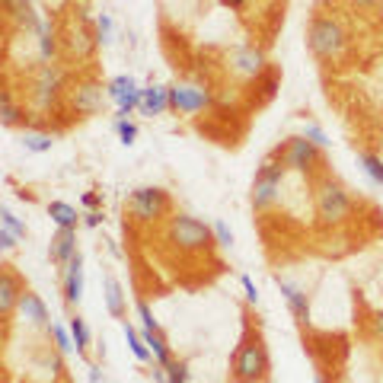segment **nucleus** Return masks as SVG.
I'll return each mask as SVG.
<instances>
[{
	"label": "nucleus",
	"mask_w": 383,
	"mask_h": 383,
	"mask_svg": "<svg viewBox=\"0 0 383 383\" xmlns=\"http://www.w3.org/2000/svg\"><path fill=\"white\" fill-rule=\"evenodd\" d=\"M93 32H96V42L99 45H112L115 38V23L109 13H99L96 20H93Z\"/></svg>",
	"instance_id": "7c9ffc66"
},
{
	"label": "nucleus",
	"mask_w": 383,
	"mask_h": 383,
	"mask_svg": "<svg viewBox=\"0 0 383 383\" xmlns=\"http://www.w3.org/2000/svg\"><path fill=\"white\" fill-rule=\"evenodd\" d=\"M166 240L186 255L211 253V249L218 246V240H214V227L204 224V220H198V218H192V214H173V218L166 220Z\"/></svg>",
	"instance_id": "20e7f679"
},
{
	"label": "nucleus",
	"mask_w": 383,
	"mask_h": 383,
	"mask_svg": "<svg viewBox=\"0 0 383 383\" xmlns=\"http://www.w3.org/2000/svg\"><path fill=\"white\" fill-rule=\"evenodd\" d=\"M48 336H52V342H54V352H61V354H70L77 348L74 336H70V326L52 323V326H48Z\"/></svg>",
	"instance_id": "c85d7f7f"
},
{
	"label": "nucleus",
	"mask_w": 383,
	"mask_h": 383,
	"mask_svg": "<svg viewBox=\"0 0 383 383\" xmlns=\"http://www.w3.org/2000/svg\"><path fill=\"white\" fill-rule=\"evenodd\" d=\"M20 243H23V240H20L16 233H10L7 227H0V249H3V253H13Z\"/></svg>",
	"instance_id": "58836bf2"
},
{
	"label": "nucleus",
	"mask_w": 383,
	"mask_h": 383,
	"mask_svg": "<svg viewBox=\"0 0 383 383\" xmlns=\"http://www.w3.org/2000/svg\"><path fill=\"white\" fill-rule=\"evenodd\" d=\"M23 291H26V285L13 271V265H3V269H0V316H3V320H13L16 316Z\"/></svg>",
	"instance_id": "f8f14e48"
},
{
	"label": "nucleus",
	"mask_w": 383,
	"mask_h": 383,
	"mask_svg": "<svg viewBox=\"0 0 383 383\" xmlns=\"http://www.w3.org/2000/svg\"><path fill=\"white\" fill-rule=\"evenodd\" d=\"M0 227H7V230L16 233L20 240H26V236H29V227L16 218V211L10 208V204H0Z\"/></svg>",
	"instance_id": "c756f323"
},
{
	"label": "nucleus",
	"mask_w": 383,
	"mask_h": 383,
	"mask_svg": "<svg viewBox=\"0 0 383 383\" xmlns=\"http://www.w3.org/2000/svg\"><path fill=\"white\" fill-rule=\"evenodd\" d=\"M374 336L383 338V310H377L374 313Z\"/></svg>",
	"instance_id": "37998d69"
},
{
	"label": "nucleus",
	"mask_w": 383,
	"mask_h": 383,
	"mask_svg": "<svg viewBox=\"0 0 383 383\" xmlns=\"http://www.w3.org/2000/svg\"><path fill=\"white\" fill-rule=\"evenodd\" d=\"M90 383H105V377L99 374V368H90Z\"/></svg>",
	"instance_id": "49530a36"
},
{
	"label": "nucleus",
	"mask_w": 383,
	"mask_h": 383,
	"mask_svg": "<svg viewBox=\"0 0 383 383\" xmlns=\"http://www.w3.org/2000/svg\"><path fill=\"white\" fill-rule=\"evenodd\" d=\"M301 135L307 137V141H313L316 147H320V151H326V147H329V144H332V141H329V135H326V131H323V128H320V125H316V121H307Z\"/></svg>",
	"instance_id": "72a5a7b5"
},
{
	"label": "nucleus",
	"mask_w": 383,
	"mask_h": 383,
	"mask_svg": "<svg viewBox=\"0 0 383 383\" xmlns=\"http://www.w3.org/2000/svg\"><path fill=\"white\" fill-rule=\"evenodd\" d=\"M0 121H3L7 128H16V125H23L26 121V105L16 103L13 90L0 93Z\"/></svg>",
	"instance_id": "5701e85b"
},
{
	"label": "nucleus",
	"mask_w": 383,
	"mask_h": 383,
	"mask_svg": "<svg viewBox=\"0 0 383 383\" xmlns=\"http://www.w3.org/2000/svg\"><path fill=\"white\" fill-rule=\"evenodd\" d=\"M36 48H38V61L42 64H48V61H54L58 58V52H61V45H58V32H54V26L48 23H42V29L36 32Z\"/></svg>",
	"instance_id": "412c9836"
},
{
	"label": "nucleus",
	"mask_w": 383,
	"mask_h": 383,
	"mask_svg": "<svg viewBox=\"0 0 383 383\" xmlns=\"http://www.w3.org/2000/svg\"><path fill=\"white\" fill-rule=\"evenodd\" d=\"M278 153H281V160H285V166L294 170V173H313L316 166L323 163V151H320L313 141H307L303 135L287 137L278 147Z\"/></svg>",
	"instance_id": "9d476101"
},
{
	"label": "nucleus",
	"mask_w": 383,
	"mask_h": 383,
	"mask_svg": "<svg viewBox=\"0 0 383 383\" xmlns=\"http://www.w3.org/2000/svg\"><path fill=\"white\" fill-rule=\"evenodd\" d=\"M109 99V93H103V83L96 80H77L68 90V109L77 119H90V115L103 112V103Z\"/></svg>",
	"instance_id": "9b49d317"
},
{
	"label": "nucleus",
	"mask_w": 383,
	"mask_h": 383,
	"mask_svg": "<svg viewBox=\"0 0 383 383\" xmlns=\"http://www.w3.org/2000/svg\"><path fill=\"white\" fill-rule=\"evenodd\" d=\"M80 204H83L87 211H96V208H99V192H87V195L80 198Z\"/></svg>",
	"instance_id": "a19ab883"
},
{
	"label": "nucleus",
	"mask_w": 383,
	"mask_h": 383,
	"mask_svg": "<svg viewBox=\"0 0 383 383\" xmlns=\"http://www.w3.org/2000/svg\"><path fill=\"white\" fill-rule=\"evenodd\" d=\"M64 45H68V52L74 54L77 61H90L93 52L99 48V42H96V32L87 29V20H80V23L70 26L68 42H64Z\"/></svg>",
	"instance_id": "dca6fc26"
},
{
	"label": "nucleus",
	"mask_w": 383,
	"mask_h": 383,
	"mask_svg": "<svg viewBox=\"0 0 383 383\" xmlns=\"http://www.w3.org/2000/svg\"><path fill=\"white\" fill-rule=\"evenodd\" d=\"M151 374H153V383H170L166 380V368H160V364H153Z\"/></svg>",
	"instance_id": "a18cd8bd"
},
{
	"label": "nucleus",
	"mask_w": 383,
	"mask_h": 383,
	"mask_svg": "<svg viewBox=\"0 0 383 383\" xmlns=\"http://www.w3.org/2000/svg\"><path fill=\"white\" fill-rule=\"evenodd\" d=\"M103 301H105L109 316H115V320L125 316V291H121L115 275H103Z\"/></svg>",
	"instance_id": "aec40b11"
},
{
	"label": "nucleus",
	"mask_w": 383,
	"mask_h": 383,
	"mask_svg": "<svg viewBox=\"0 0 383 383\" xmlns=\"http://www.w3.org/2000/svg\"><path fill=\"white\" fill-rule=\"evenodd\" d=\"M227 70H230L236 80H259V77L269 74V58L259 45L253 42H240L227 52Z\"/></svg>",
	"instance_id": "1a4fd4ad"
},
{
	"label": "nucleus",
	"mask_w": 383,
	"mask_h": 383,
	"mask_svg": "<svg viewBox=\"0 0 383 383\" xmlns=\"http://www.w3.org/2000/svg\"><path fill=\"white\" fill-rule=\"evenodd\" d=\"M348 3H352L354 10H377V3H380V0H348Z\"/></svg>",
	"instance_id": "79ce46f5"
},
{
	"label": "nucleus",
	"mask_w": 383,
	"mask_h": 383,
	"mask_svg": "<svg viewBox=\"0 0 383 383\" xmlns=\"http://www.w3.org/2000/svg\"><path fill=\"white\" fill-rule=\"evenodd\" d=\"M144 342H147V348H151V354H153V364L166 368V364L173 361V352H170V342L163 338V332H160V329H144Z\"/></svg>",
	"instance_id": "393cba45"
},
{
	"label": "nucleus",
	"mask_w": 383,
	"mask_h": 383,
	"mask_svg": "<svg viewBox=\"0 0 383 383\" xmlns=\"http://www.w3.org/2000/svg\"><path fill=\"white\" fill-rule=\"evenodd\" d=\"M135 310H137V320H141L144 329H160V323L153 320V310L147 307V301H135Z\"/></svg>",
	"instance_id": "c9c22d12"
},
{
	"label": "nucleus",
	"mask_w": 383,
	"mask_h": 383,
	"mask_svg": "<svg viewBox=\"0 0 383 383\" xmlns=\"http://www.w3.org/2000/svg\"><path fill=\"white\" fill-rule=\"evenodd\" d=\"M173 202H170V192L160 186H137L131 188V195L125 202V211L131 214L135 224H157L170 214Z\"/></svg>",
	"instance_id": "0eeeda50"
},
{
	"label": "nucleus",
	"mask_w": 383,
	"mask_h": 383,
	"mask_svg": "<svg viewBox=\"0 0 383 383\" xmlns=\"http://www.w3.org/2000/svg\"><path fill=\"white\" fill-rule=\"evenodd\" d=\"M211 227H214V240H218V246L230 249L233 246V230H230V227H227L224 220H214Z\"/></svg>",
	"instance_id": "e433bc0d"
},
{
	"label": "nucleus",
	"mask_w": 383,
	"mask_h": 383,
	"mask_svg": "<svg viewBox=\"0 0 383 383\" xmlns=\"http://www.w3.org/2000/svg\"><path fill=\"white\" fill-rule=\"evenodd\" d=\"M141 87H137V80L131 74H119V77H112V80L105 83V93H109V99H112L115 105L121 103V99H128L131 93H137Z\"/></svg>",
	"instance_id": "a878e982"
},
{
	"label": "nucleus",
	"mask_w": 383,
	"mask_h": 383,
	"mask_svg": "<svg viewBox=\"0 0 383 383\" xmlns=\"http://www.w3.org/2000/svg\"><path fill=\"white\" fill-rule=\"evenodd\" d=\"M48 218H52V224L64 227V230H77L83 224V214H77V208L68 202H48Z\"/></svg>",
	"instance_id": "4be33fe9"
},
{
	"label": "nucleus",
	"mask_w": 383,
	"mask_h": 383,
	"mask_svg": "<svg viewBox=\"0 0 383 383\" xmlns=\"http://www.w3.org/2000/svg\"><path fill=\"white\" fill-rule=\"evenodd\" d=\"M358 166H361V173L368 176L374 186H383V157H380V153L361 151L358 153Z\"/></svg>",
	"instance_id": "bb28decb"
},
{
	"label": "nucleus",
	"mask_w": 383,
	"mask_h": 383,
	"mask_svg": "<svg viewBox=\"0 0 383 383\" xmlns=\"http://www.w3.org/2000/svg\"><path fill=\"white\" fill-rule=\"evenodd\" d=\"M214 90L208 83H173L170 87V112L176 115H198L214 105Z\"/></svg>",
	"instance_id": "6e6552de"
},
{
	"label": "nucleus",
	"mask_w": 383,
	"mask_h": 383,
	"mask_svg": "<svg viewBox=\"0 0 383 383\" xmlns=\"http://www.w3.org/2000/svg\"><path fill=\"white\" fill-rule=\"evenodd\" d=\"M61 383H70V380H61Z\"/></svg>",
	"instance_id": "09e8293b"
},
{
	"label": "nucleus",
	"mask_w": 383,
	"mask_h": 383,
	"mask_svg": "<svg viewBox=\"0 0 383 383\" xmlns=\"http://www.w3.org/2000/svg\"><path fill=\"white\" fill-rule=\"evenodd\" d=\"M103 224V211H87V214H83V227H90V230H96V227Z\"/></svg>",
	"instance_id": "ea45409f"
},
{
	"label": "nucleus",
	"mask_w": 383,
	"mask_h": 383,
	"mask_svg": "<svg viewBox=\"0 0 383 383\" xmlns=\"http://www.w3.org/2000/svg\"><path fill=\"white\" fill-rule=\"evenodd\" d=\"M61 291H64V303L77 307L83 301V255L77 253L68 265H64V275H61Z\"/></svg>",
	"instance_id": "2eb2a0df"
},
{
	"label": "nucleus",
	"mask_w": 383,
	"mask_h": 383,
	"mask_svg": "<svg viewBox=\"0 0 383 383\" xmlns=\"http://www.w3.org/2000/svg\"><path fill=\"white\" fill-rule=\"evenodd\" d=\"M23 147L29 153H48L54 147V135H52V131H26V135H23Z\"/></svg>",
	"instance_id": "cd10ccee"
},
{
	"label": "nucleus",
	"mask_w": 383,
	"mask_h": 383,
	"mask_svg": "<svg viewBox=\"0 0 383 383\" xmlns=\"http://www.w3.org/2000/svg\"><path fill=\"white\" fill-rule=\"evenodd\" d=\"M70 336H74V345H77V354H87V348H90V329H87V323H83L80 316H70Z\"/></svg>",
	"instance_id": "2f4dec72"
},
{
	"label": "nucleus",
	"mask_w": 383,
	"mask_h": 383,
	"mask_svg": "<svg viewBox=\"0 0 383 383\" xmlns=\"http://www.w3.org/2000/svg\"><path fill=\"white\" fill-rule=\"evenodd\" d=\"M313 208H316V220L323 227H345L354 214V202L348 195L345 186H338L336 179H320L313 188Z\"/></svg>",
	"instance_id": "7ed1b4c3"
},
{
	"label": "nucleus",
	"mask_w": 383,
	"mask_h": 383,
	"mask_svg": "<svg viewBox=\"0 0 383 383\" xmlns=\"http://www.w3.org/2000/svg\"><path fill=\"white\" fill-rule=\"evenodd\" d=\"M240 285H243V294H246V303L259 307V287H255V281L249 275H240Z\"/></svg>",
	"instance_id": "4c0bfd02"
},
{
	"label": "nucleus",
	"mask_w": 383,
	"mask_h": 383,
	"mask_svg": "<svg viewBox=\"0 0 383 383\" xmlns=\"http://www.w3.org/2000/svg\"><path fill=\"white\" fill-rule=\"evenodd\" d=\"M3 13L13 26H20L23 32H32V36L45 23V16L32 7V0H3Z\"/></svg>",
	"instance_id": "ddd939ff"
},
{
	"label": "nucleus",
	"mask_w": 383,
	"mask_h": 383,
	"mask_svg": "<svg viewBox=\"0 0 383 383\" xmlns=\"http://www.w3.org/2000/svg\"><path fill=\"white\" fill-rule=\"evenodd\" d=\"M77 253H80V249H77V230H64V227H58L54 236H52V243H48V259L64 269Z\"/></svg>",
	"instance_id": "f3484780"
},
{
	"label": "nucleus",
	"mask_w": 383,
	"mask_h": 383,
	"mask_svg": "<svg viewBox=\"0 0 383 383\" xmlns=\"http://www.w3.org/2000/svg\"><path fill=\"white\" fill-rule=\"evenodd\" d=\"M285 173H287V166H285V160H281L278 151H271L269 157H262L259 170H255V179H253V192H249L253 211L265 214V211L278 208L281 188H285Z\"/></svg>",
	"instance_id": "f03ea898"
},
{
	"label": "nucleus",
	"mask_w": 383,
	"mask_h": 383,
	"mask_svg": "<svg viewBox=\"0 0 383 383\" xmlns=\"http://www.w3.org/2000/svg\"><path fill=\"white\" fill-rule=\"evenodd\" d=\"M275 285H278V291H281V297H285V303H287V310H291V316L297 320V323H310V297H307V291H303L301 285H294V281H287V278H275Z\"/></svg>",
	"instance_id": "4468645a"
},
{
	"label": "nucleus",
	"mask_w": 383,
	"mask_h": 383,
	"mask_svg": "<svg viewBox=\"0 0 383 383\" xmlns=\"http://www.w3.org/2000/svg\"><path fill=\"white\" fill-rule=\"evenodd\" d=\"M64 83H68V70L48 61V64H38L36 74L29 83V103L36 112H52L54 105L61 103V93H64Z\"/></svg>",
	"instance_id": "423d86ee"
},
{
	"label": "nucleus",
	"mask_w": 383,
	"mask_h": 383,
	"mask_svg": "<svg viewBox=\"0 0 383 383\" xmlns=\"http://www.w3.org/2000/svg\"><path fill=\"white\" fill-rule=\"evenodd\" d=\"M220 3H224L227 10H233V13H240V10L246 7V0H220Z\"/></svg>",
	"instance_id": "c03bdc74"
},
{
	"label": "nucleus",
	"mask_w": 383,
	"mask_h": 383,
	"mask_svg": "<svg viewBox=\"0 0 383 383\" xmlns=\"http://www.w3.org/2000/svg\"><path fill=\"white\" fill-rule=\"evenodd\" d=\"M377 20H380V23H383V0H380V3H377Z\"/></svg>",
	"instance_id": "de8ad7c7"
},
{
	"label": "nucleus",
	"mask_w": 383,
	"mask_h": 383,
	"mask_svg": "<svg viewBox=\"0 0 383 383\" xmlns=\"http://www.w3.org/2000/svg\"><path fill=\"white\" fill-rule=\"evenodd\" d=\"M166 380L170 383H188L192 380V370H188V364L186 361H170V364H166Z\"/></svg>",
	"instance_id": "473e14b6"
},
{
	"label": "nucleus",
	"mask_w": 383,
	"mask_h": 383,
	"mask_svg": "<svg viewBox=\"0 0 383 383\" xmlns=\"http://www.w3.org/2000/svg\"><path fill=\"white\" fill-rule=\"evenodd\" d=\"M269 377V348L259 332H246L233 354V380L236 383H259Z\"/></svg>",
	"instance_id": "39448f33"
},
{
	"label": "nucleus",
	"mask_w": 383,
	"mask_h": 383,
	"mask_svg": "<svg viewBox=\"0 0 383 383\" xmlns=\"http://www.w3.org/2000/svg\"><path fill=\"white\" fill-rule=\"evenodd\" d=\"M115 131H119V141L125 144V147H131V144L137 141V125L128 119H115Z\"/></svg>",
	"instance_id": "f704fd0d"
},
{
	"label": "nucleus",
	"mask_w": 383,
	"mask_h": 383,
	"mask_svg": "<svg viewBox=\"0 0 383 383\" xmlns=\"http://www.w3.org/2000/svg\"><path fill=\"white\" fill-rule=\"evenodd\" d=\"M16 313L23 316L32 329H42V326H48V307H45V301H42L38 294H32V291H23Z\"/></svg>",
	"instance_id": "6ab92c4d"
},
{
	"label": "nucleus",
	"mask_w": 383,
	"mask_h": 383,
	"mask_svg": "<svg viewBox=\"0 0 383 383\" xmlns=\"http://www.w3.org/2000/svg\"><path fill=\"white\" fill-rule=\"evenodd\" d=\"M137 112L144 119H157V115L170 112V87H160V83H151L141 90V109Z\"/></svg>",
	"instance_id": "a211bd4d"
},
{
	"label": "nucleus",
	"mask_w": 383,
	"mask_h": 383,
	"mask_svg": "<svg viewBox=\"0 0 383 383\" xmlns=\"http://www.w3.org/2000/svg\"><path fill=\"white\" fill-rule=\"evenodd\" d=\"M121 336H125L131 354H135L141 364H153V354H151V348H147V342H144V332H137L128 320H121Z\"/></svg>",
	"instance_id": "b1692460"
},
{
	"label": "nucleus",
	"mask_w": 383,
	"mask_h": 383,
	"mask_svg": "<svg viewBox=\"0 0 383 383\" xmlns=\"http://www.w3.org/2000/svg\"><path fill=\"white\" fill-rule=\"evenodd\" d=\"M307 48L316 61L336 64V61H342L348 52V29L336 16L313 13L307 23Z\"/></svg>",
	"instance_id": "f257e3e1"
}]
</instances>
